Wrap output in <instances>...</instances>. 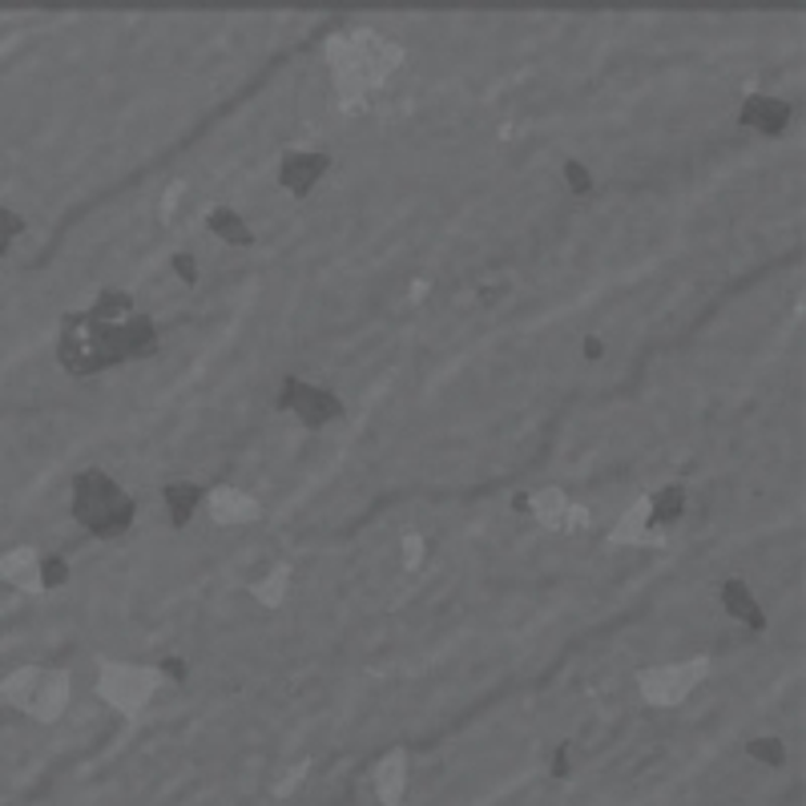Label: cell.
<instances>
[{
	"label": "cell",
	"mask_w": 806,
	"mask_h": 806,
	"mask_svg": "<svg viewBox=\"0 0 806 806\" xmlns=\"http://www.w3.org/2000/svg\"><path fill=\"white\" fill-rule=\"evenodd\" d=\"M746 754L750 758H758V763H766V766L786 763V746H782L778 738H754V742H746Z\"/></svg>",
	"instance_id": "8fae6325"
},
{
	"label": "cell",
	"mask_w": 806,
	"mask_h": 806,
	"mask_svg": "<svg viewBox=\"0 0 806 806\" xmlns=\"http://www.w3.org/2000/svg\"><path fill=\"white\" fill-rule=\"evenodd\" d=\"M791 105L778 98H766V93H754V98L742 101V114H738V121L746 129H758L763 138H782L786 133V126H791Z\"/></svg>",
	"instance_id": "277c9868"
},
{
	"label": "cell",
	"mask_w": 806,
	"mask_h": 806,
	"mask_svg": "<svg viewBox=\"0 0 806 806\" xmlns=\"http://www.w3.org/2000/svg\"><path fill=\"white\" fill-rule=\"evenodd\" d=\"M274 408L279 411H295L298 424L307 432H323L327 424H335L343 415V399L335 392H327L319 383H307L303 375H283L279 380V396H274Z\"/></svg>",
	"instance_id": "7a4b0ae2"
},
{
	"label": "cell",
	"mask_w": 806,
	"mask_h": 806,
	"mask_svg": "<svg viewBox=\"0 0 806 806\" xmlns=\"http://www.w3.org/2000/svg\"><path fill=\"white\" fill-rule=\"evenodd\" d=\"M561 174H565V185L577 194V199H589L597 190L593 174H589V166L585 162H577V157H565V166H561Z\"/></svg>",
	"instance_id": "30bf717a"
},
{
	"label": "cell",
	"mask_w": 806,
	"mask_h": 806,
	"mask_svg": "<svg viewBox=\"0 0 806 806\" xmlns=\"http://www.w3.org/2000/svg\"><path fill=\"white\" fill-rule=\"evenodd\" d=\"M174 274H178L185 286L199 283V263H194V255H185V251L182 255H174Z\"/></svg>",
	"instance_id": "5bb4252c"
},
{
	"label": "cell",
	"mask_w": 806,
	"mask_h": 806,
	"mask_svg": "<svg viewBox=\"0 0 806 806\" xmlns=\"http://www.w3.org/2000/svg\"><path fill=\"white\" fill-rule=\"evenodd\" d=\"M206 230H210L214 239H222L227 246H255V230L242 222L239 210H230V206H218V210L206 214Z\"/></svg>",
	"instance_id": "52a82bcc"
},
{
	"label": "cell",
	"mask_w": 806,
	"mask_h": 806,
	"mask_svg": "<svg viewBox=\"0 0 806 806\" xmlns=\"http://www.w3.org/2000/svg\"><path fill=\"white\" fill-rule=\"evenodd\" d=\"M69 509H73V521L81 524V528H89V533L101 540H114V537H121V533H129V524L138 516L133 496H129L110 472H101V468H86V472L73 476Z\"/></svg>",
	"instance_id": "6da1fadb"
},
{
	"label": "cell",
	"mask_w": 806,
	"mask_h": 806,
	"mask_svg": "<svg viewBox=\"0 0 806 806\" xmlns=\"http://www.w3.org/2000/svg\"><path fill=\"white\" fill-rule=\"evenodd\" d=\"M331 170V154H315V150H286L279 157V185L295 199H307L319 178Z\"/></svg>",
	"instance_id": "3957f363"
},
{
	"label": "cell",
	"mask_w": 806,
	"mask_h": 806,
	"mask_svg": "<svg viewBox=\"0 0 806 806\" xmlns=\"http://www.w3.org/2000/svg\"><path fill=\"white\" fill-rule=\"evenodd\" d=\"M681 512H686V488H681V484H669V488L650 496V521L653 524H678Z\"/></svg>",
	"instance_id": "ba28073f"
},
{
	"label": "cell",
	"mask_w": 806,
	"mask_h": 806,
	"mask_svg": "<svg viewBox=\"0 0 806 806\" xmlns=\"http://www.w3.org/2000/svg\"><path fill=\"white\" fill-rule=\"evenodd\" d=\"M37 573H41L44 589H61V585L69 580V565H65L61 556H49V561H41V568H37Z\"/></svg>",
	"instance_id": "4fadbf2b"
},
{
	"label": "cell",
	"mask_w": 806,
	"mask_h": 806,
	"mask_svg": "<svg viewBox=\"0 0 806 806\" xmlns=\"http://www.w3.org/2000/svg\"><path fill=\"white\" fill-rule=\"evenodd\" d=\"M16 234H25V218L9 206H0V255L9 251V242H16Z\"/></svg>",
	"instance_id": "7c38bea8"
},
{
	"label": "cell",
	"mask_w": 806,
	"mask_h": 806,
	"mask_svg": "<svg viewBox=\"0 0 806 806\" xmlns=\"http://www.w3.org/2000/svg\"><path fill=\"white\" fill-rule=\"evenodd\" d=\"M162 500H166V512H170V524L174 528H185L194 521L199 504L206 500V488L202 484H190V481H170L162 488Z\"/></svg>",
	"instance_id": "8992f818"
},
{
	"label": "cell",
	"mask_w": 806,
	"mask_h": 806,
	"mask_svg": "<svg viewBox=\"0 0 806 806\" xmlns=\"http://www.w3.org/2000/svg\"><path fill=\"white\" fill-rule=\"evenodd\" d=\"M552 758H556V763H552V778H565L568 775V750H556Z\"/></svg>",
	"instance_id": "9a60e30c"
},
{
	"label": "cell",
	"mask_w": 806,
	"mask_h": 806,
	"mask_svg": "<svg viewBox=\"0 0 806 806\" xmlns=\"http://www.w3.org/2000/svg\"><path fill=\"white\" fill-rule=\"evenodd\" d=\"M721 609H726L734 622H746L754 634H763L766 629V613H763V605H758V597L750 593L746 580H738V577L721 580Z\"/></svg>",
	"instance_id": "5b68a950"
},
{
	"label": "cell",
	"mask_w": 806,
	"mask_h": 806,
	"mask_svg": "<svg viewBox=\"0 0 806 806\" xmlns=\"http://www.w3.org/2000/svg\"><path fill=\"white\" fill-rule=\"evenodd\" d=\"M162 669H166V674H170V678H178V681L185 678V665L178 662V657H162Z\"/></svg>",
	"instance_id": "2e32d148"
},
{
	"label": "cell",
	"mask_w": 806,
	"mask_h": 806,
	"mask_svg": "<svg viewBox=\"0 0 806 806\" xmlns=\"http://www.w3.org/2000/svg\"><path fill=\"white\" fill-rule=\"evenodd\" d=\"M585 355H589V359H601V355H605V343L597 340V335H589V340H585Z\"/></svg>",
	"instance_id": "e0dca14e"
},
{
	"label": "cell",
	"mask_w": 806,
	"mask_h": 806,
	"mask_svg": "<svg viewBox=\"0 0 806 806\" xmlns=\"http://www.w3.org/2000/svg\"><path fill=\"white\" fill-rule=\"evenodd\" d=\"M89 315L101 319V323H126L129 315H133V295H129V291H101V295L93 298Z\"/></svg>",
	"instance_id": "9c48e42d"
}]
</instances>
